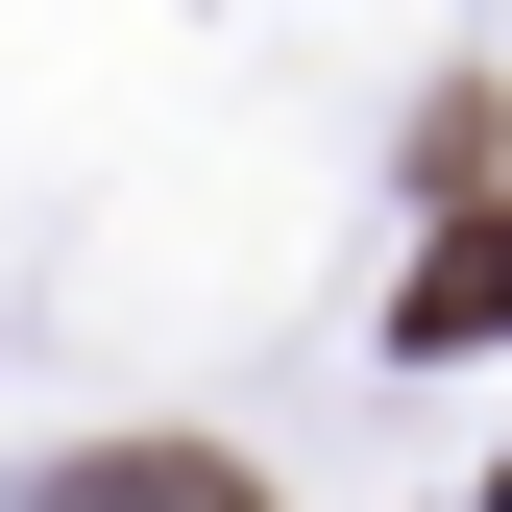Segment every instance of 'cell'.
Listing matches in <instances>:
<instances>
[{"instance_id": "6da1fadb", "label": "cell", "mask_w": 512, "mask_h": 512, "mask_svg": "<svg viewBox=\"0 0 512 512\" xmlns=\"http://www.w3.org/2000/svg\"><path fill=\"white\" fill-rule=\"evenodd\" d=\"M391 342H415V366H464V342H512V171H488V196L439 220V244H415V293H391Z\"/></svg>"}, {"instance_id": "7a4b0ae2", "label": "cell", "mask_w": 512, "mask_h": 512, "mask_svg": "<svg viewBox=\"0 0 512 512\" xmlns=\"http://www.w3.org/2000/svg\"><path fill=\"white\" fill-rule=\"evenodd\" d=\"M25 512H269V464H220V439H74Z\"/></svg>"}, {"instance_id": "3957f363", "label": "cell", "mask_w": 512, "mask_h": 512, "mask_svg": "<svg viewBox=\"0 0 512 512\" xmlns=\"http://www.w3.org/2000/svg\"><path fill=\"white\" fill-rule=\"evenodd\" d=\"M488 512H512V464H488Z\"/></svg>"}]
</instances>
